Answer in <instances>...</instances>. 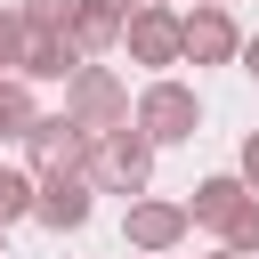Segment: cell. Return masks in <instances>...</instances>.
<instances>
[{
  "instance_id": "ffe728a7",
  "label": "cell",
  "mask_w": 259,
  "mask_h": 259,
  "mask_svg": "<svg viewBox=\"0 0 259 259\" xmlns=\"http://www.w3.org/2000/svg\"><path fill=\"white\" fill-rule=\"evenodd\" d=\"M194 8H227V0H194Z\"/></svg>"
},
{
  "instance_id": "7a4b0ae2",
  "label": "cell",
  "mask_w": 259,
  "mask_h": 259,
  "mask_svg": "<svg viewBox=\"0 0 259 259\" xmlns=\"http://www.w3.org/2000/svg\"><path fill=\"white\" fill-rule=\"evenodd\" d=\"M89 178H97V194H146V178H154V138L130 121V130H113V138H97L89 146Z\"/></svg>"
},
{
  "instance_id": "8fae6325",
  "label": "cell",
  "mask_w": 259,
  "mask_h": 259,
  "mask_svg": "<svg viewBox=\"0 0 259 259\" xmlns=\"http://www.w3.org/2000/svg\"><path fill=\"white\" fill-rule=\"evenodd\" d=\"M113 40H121V8H113V0H81V8H73V49H81V57H105Z\"/></svg>"
},
{
  "instance_id": "5b68a950",
  "label": "cell",
  "mask_w": 259,
  "mask_h": 259,
  "mask_svg": "<svg viewBox=\"0 0 259 259\" xmlns=\"http://www.w3.org/2000/svg\"><path fill=\"white\" fill-rule=\"evenodd\" d=\"M121 49H130V65H178V57H186V16H178V8L121 16Z\"/></svg>"
},
{
  "instance_id": "44dd1931",
  "label": "cell",
  "mask_w": 259,
  "mask_h": 259,
  "mask_svg": "<svg viewBox=\"0 0 259 259\" xmlns=\"http://www.w3.org/2000/svg\"><path fill=\"white\" fill-rule=\"evenodd\" d=\"M210 259H235V251H227V243H219V251H210Z\"/></svg>"
},
{
  "instance_id": "ac0fdd59",
  "label": "cell",
  "mask_w": 259,
  "mask_h": 259,
  "mask_svg": "<svg viewBox=\"0 0 259 259\" xmlns=\"http://www.w3.org/2000/svg\"><path fill=\"white\" fill-rule=\"evenodd\" d=\"M243 73H251V81H259V32H251V40H243Z\"/></svg>"
},
{
  "instance_id": "9c48e42d",
  "label": "cell",
  "mask_w": 259,
  "mask_h": 259,
  "mask_svg": "<svg viewBox=\"0 0 259 259\" xmlns=\"http://www.w3.org/2000/svg\"><path fill=\"white\" fill-rule=\"evenodd\" d=\"M89 57L73 49V32H32L24 40V65H16V81H73Z\"/></svg>"
},
{
  "instance_id": "5bb4252c",
  "label": "cell",
  "mask_w": 259,
  "mask_h": 259,
  "mask_svg": "<svg viewBox=\"0 0 259 259\" xmlns=\"http://www.w3.org/2000/svg\"><path fill=\"white\" fill-rule=\"evenodd\" d=\"M73 8H81V0H16V16H24L32 32H73Z\"/></svg>"
},
{
  "instance_id": "9a60e30c",
  "label": "cell",
  "mask_w": 259,
  "mask_h": 259,
  "mask_svg": "<svg viewBox=\"0 0 259 259\" xmlns=\"http://www.w3.org/2000/svg\"><path fill=\"white\" fill-rule=\"evenodd\" d=\"M24 40H32V24L16 16V8H0V73L16 81V65H24Z\"/></svg>"
},
{
  "instance_id": "d6986e66",
  "label": "cell",
  "mask_w": 259,
  "mask_h": 259,
  "mask_svg": "<svg viewBox=\"0 0 259 259\" xmlns=\"http://www.w3.org/2000/svg\"><path fill=\"white\" fill-rule=\"evenodd\" d=\"M121 16H146V8H170V0H113Z\"/></svg>"
},
{
  "instance_id": "6da1fadb",
  "label": "cell",
  "mask_w": 259,
  "mask_h": 259,
  "mask_svg": "<svg viewBox=\"0 0 259 259\" xmlns=\"http://www.w3.org/2000/svg\"><path fill=\"white\" fill-rule=\"evenodd\" d=\"M65 113L89 130V146L138 121V113H130V89H121V73H105V65H81V73L65 81Z\"/></svg>"
},
{
  "instance_id": "52a82bcc",
  "label": "cell",
  "mask_w": 259,
  "mask_h": 259,
  "mask_svg": "<svg viewBox=\"0 0 259 259\" xmlns=\"http://www.w3.org/2000/svg\"><path fill=\"white\" fill-rule=\"evenodd\" d=\"M186 227H194V219H186V202H130L121 243H130V251H146V259H162V251H170Z\"/></svg>"
},
{
  "instance_id": "3957f363",
  "label": "cell",
  "mask_w": 259,
  "mask_h": 259,
  "mask_svg": "<svg viewBox=\"0 0 259 259\" xmlns=\"http://www.w3.org/2000/svg\"><path fill=\"white\" fill-rule=\"evenodd\" d=\"M138 130H146L154 146H186V138L202 130V97H194L186 81H146V97H138Z\"/></svg>"
},
{
  "instance_id": "e0dca14e",
  "label": "cell",
  "mask_w": 259,
  "mask_h": 259,
  "mask_svg": "<svg viewBox=\"0 0 259 259\" xmlns=\"http://www.w3.org/2000/svg\"><path fill=\"white\" fill-rule=\"evenodd\" d=\"M235 178H243V186H251V194H259V130H251V138H243V154H235Z\"/></svg>"
},
{
  "instance_id": "ba28073f",
  "label": "cell",
  "mask_w": 259,
  "mask_h": 259,
  "mask_svg": "<svg viewBox=\"0 0 259 259\" xmlns=\"http://www.w3.org/2000/svg\"><path fill=\"white\" fill-rule=\"evenodd\" d=\"M243 57V32L227 8H186V65H227Z\"/></svg>"
},
{
  "instance_id": "30bf717a",
  "label": "cell",
  "mask_w": 259,
  "mask_h": 259,
  "mask_svg": "<svg viewBox=\"0 0 259 259\" xmlns=\"http://www.w3.org/2000/svg\"><path fill=\"white\" fill-rule=\"evenodd\" d=\"M243 202H251V186H243L235 170H219V178H202V186L186 194V219H194V227H219V235H227Z\"/></svg>"
},
{
  "instance_id": "2e32d148",
  "label": "cell",
  "mask_w": 259,
  "mask_h": 259,
  "mask_svg": "<svg viewBox=\"0 0 259 259\" xmlns=\"http://www.w3.org/2000/svg\"><path fill=\"white\" fill-rule=\"evenodd\" d=\"M227 251H235V259H243V251H259V194L235 210V227H227Z\"/></svg>"
},
{
  "instance_id": "603a6c76",
  "label": "cell",
  "mask_w": 259,
  "mask_h": 259,
  "mask_svg": "<svg viewBox=\"0 0 259 259\" xmlns=\"http://www.w3.org/2000/svg\"><path fill=\"white\" fill-rule=\"evenodd\" d=\"M0 235H8V227H0Z\"/></svg>"
},
{
  "instance_id": "7c38bea8",
  "label": "cell",
  "mask_w": 259,
  "mask_h": 259,
  "mask_svg": "<svg viewBox=\"0 0 259 259\" xmlns=\"http://www.w3.org/2000/svg\"><path fill=\"white\" fill-rule=\"evenodd\" d=\"M32 202H40V178H32V170H8V162H0V227L32 219Z\"/></svg>"
},
{
  "instance_id": "7402d4cb",
  "label": "cell",
  "mask_w": 259,
  "mask_h": 259,
  "mask_svg": "<svg viewBox=\"0 0 259 259\" xmlns=\"http://www.w3.org/2000/svg\"><path fill=\"white\" fill-rule=\"evenodd\" d=\"M0 81H8V73H0Z\"/></svg>"
},
{
  "instance_id": "277c9868",
  "label": "cell",
  "mask_w": 259,
  "mask_h": 259,
  "mask_svg": "<svg viewBox=\"0 0 259 259\" xmlns=\"http://www.w3.org/2000/svg\"><path fill=\"white\" fill-rule=\"evenodd\" d=\"M24 154H32V178L89 170V130H81L73 113H40V121H32V138H24Z\"/></svg>"
},
{
  "instance_id": "4fadbf2b",
  "label": "cell",
  "mask_w": 259,
  "mask_h": 259,
  "mask_svg": "<svg viewBox=\"0 0 259 259\" xmlns=\"http://www.w3.org/2000/svg\"><path fill=\"white\" fill-rule=\"evenodd\" d=\"M32 121H40L32 89L24 81H0V138H32Z\"/></svg>"
},
{
  "instance_id": "8992f818",
  "label": "cell",
  "mask_w": 259,
  "mask_h": 259,
  "mask_svg": "<svg viewBox=\"0 0 259 259\" xmlns=\"http://www.w3.org/2000/svg\"><path fill=\"white\" fill-rule=\"evenodd\" d=\"M89 210H97V178H89V170H57V178H40V202H32L40 227L73 235V227H89Z\"/></svg>"
}]
</instances>
